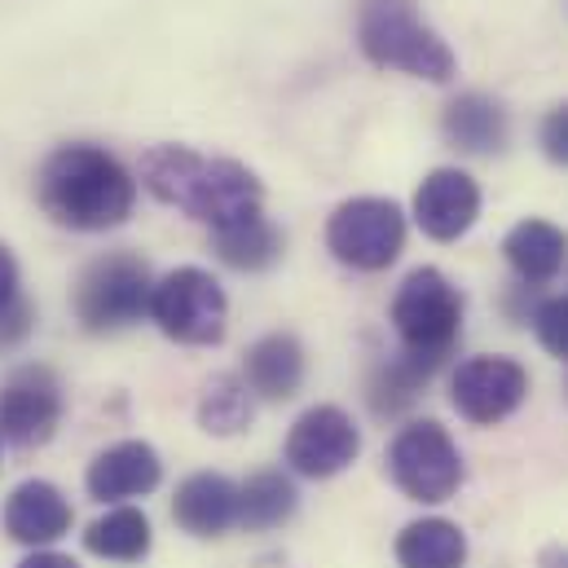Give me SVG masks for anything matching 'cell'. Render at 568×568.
Listing matches in <instances>:
<instances>
[{"label": "cell", "instance_id": "obj_1", "mask_svg": "<svg viewBox=\"0 0 568 568\" xmlns=\"http://www.w3.org/2000/svg\"><path fill=\"white\" fill-rule=\"evenodd\" d=\"M138 176L159 203L185 212L199 225H212V234L243 225V221L261 216V207H265V185L247 163L221 159V154H199L190 145L145 150Z\"/></svg>", "mask_w": 568, "mask_h": 568}, {"label": "cell", "instance_id": "obj_2", "mask_svg": "<svg viewBox=\"0 0 568 568\" xmlns=\"http://www.w3.org/2000/svg\"><path fill=\"white\" fill-rule=\"evenodd\" d=\"M36 203L62 230L102 234L133 216L138 176L102 145H58L36 172Z\"/></svg>", "mask_w": 568, "mask_h": 568}, {"label": "cell", "instance_id": "obj_3", "mask_svg": "<svg viewBox=\"0 0 568 568\" xmlns=\"http://www.w3.org/2000/svg\"><path fill=\"white\" fill-rule=\"evenodd\" d=\"M357 49L384 71H402L427 84H449L458 71L454 49L419 13L415 0H362L357 4Z\"/></svg>", "mask_w": 568, "mask_h": 568}, {"label": "cell", "instance_id": "obj_4", "mask_svg": "<svg viewBox=\"0 0 568 568\" xmlns=\"http://www.w3.org/2000/svg\"><path fill=\"white\" fill-rule=\"evenodd\" d=\"M388 317L402 339V353L436 375L463 339V291L440 270L424 265V270L406 274V283L397 286Z\"/></svg>", "mask_w": 568, "mask_h": 568}, {"label": "cell", "instance_id": "obj_5", "mask_svg": "<svg viewBox=\"0 0 568 568\" xmlns=\"http://www.w3.org/2000/svg\"><path fill=\"white\" fill-rule=\"evenodd\" d=\"M150 265L133 252H106L93 265H84V274L75 278L71 291V308L75 322L93 335H115L138 326L142 317H150Z\"/></svg>", "mask_w": 568, "mask_h": 568}, {"label": "cell", "instance_id": "obj_6", "mask_svg": "<svg viewBox=\"0 0 568 568\" xmlns=\"http://www.w3.org/2000/svg\"><path fill=\"white\" fill-rule=\"evenodd\" d=\"M150 322L176 344L212 348L225 339V326H230L225 286L199 265H181L163 274L150 291Z\"/></svg>", "mask_w": 568, "mask_h": 568}, {"label": "cell", "instance_id": "obj_7", "mask_svg": "<svg viewBox=\"0 0 568 568\" xmlns=\"http://www.w3.org/2000/svg\"><path fill=\"white\" fill-rule=\"evenodd\" d=\"M326 252L357 274H379V270L397 265V256L406 252L402 203L375 199V194L339 203L326 221Z\"/></svg>", "mask_w": 568, "mask_h": 568}, {"label": "cell", "instance_id": "obj_8", "mask_svg": "<svg viewBox=\"0 0 568 568\" xmlns=\"http://www.w3.org/2000/svg\"><path fill=\"white\" fill-rule=\"evenodd\" d=\"M388 476L410 503L436 507L463 489L467 471H463V454H458L454 436L436 419H415L388 445Z\"/></svg>", "mask_w": 568, "mask_h": 568}, {"label": "cell", "instance_id": "obj_9", "mask_svg": "<svg viewBox=\"0 0 568 568\" xmlns=\"http://www.w3.org/2000/svg\"><path fill=\"white\" fill-rule=\"evenodd\" d=\"M67 415V388L58 379V371L27 362L18 371H9V379L0 384V436L18 449H36L44 440H53V432Z\"/></svg>", "mask_w": 568, "mask_h": 568}, {"label": "cell", "instance_id": "obj_10", "mask_svg": "<svg viewBox=\"0 0 568 568\" xmlns=\"http://www.w3.org/2000/svg\"><path fill=\"white\" fill-rule=\"evenodd\" d=\"M525 397H529V371L503 353L467 357L449 379V406L476 427L511 419L525 406Z\"/></svg>", "mask_w": 568, "mask_h": 568}, {"label": "cell", "instance_id": "obj_11", "mask_svg": "<svg viewBox=\"0 0 568 568\" xmlns=\"http://www.w3.org/2000/svg\"><path fill=\"white\" fill-rule=\"evenodd\" d=\"M362 454V427L353 424L348 410L339 406H313L304 410L286 432L283 458L295 476L308 480H331L344 467H353Z\"/></svg>", "mask_w": 568, "mask_h": 568}, {"label": "cell", "instance_id": "obj_12", "mask_svg": "<svg viewBox=\"0 0 568 568\" xmlns=\"http://www.w3.org/2000/svg\"><path fill=\"white\" fill-rule=\"evenodd\" d=\"M480 216V185L463 168H432L415 190V221L432 243H458Z\"/></svg>", "mask_w": 568, "mask_h": 568}, {"label": "cell", "instance_id": "obj_13", "mask_svg": "<svg viewBox=\"0 0 568 568\" xmlns=\"http://www.w3.org/2000/svg\"><path fill=\"white\" fill-rule=\"evenodd\" d=\"M0 525L4 534L18 542V547H53L71 534L75 525V511L67 503V494L49 480H22L9 498H4V511H0Z\"/></svg>", "mask_w": 568, "mask_h": 568}, {"label": "cell", "instance_id": "obj_14", "mask_svg": "<svg viewBox=\"0 0 568 568\" xmlns=\"http://www.w3.org/2000/svg\"><path fill=\"white\" fill-rule=\"evenodd\" d=\"M163 480V458L150 440H120V445H106L89 471H84V485H89V498L98 503H129V498H145L154 494Z\"/></svg>", "mask_w": 568, "mask_h": 568}, {"label": "cell", "instance_id": "obj_15", "mask_svg": "<svg viewBox=\"0 0 568 568\" xmlns=\"http://www.w3.org/2000/svg\"><path fill=\"white\" fill-rule=\"evenodd\" d=\"M172 520L190 538H221L239 525V485L221 471H194L176 485Z\"/></svg>", "mask_w": 568, "mask_h": 568}, {"label": "cell", "instance_id": "obj_16", "mask_svg": "<svg viewBox=\"0 0 568 568\" xmlns=\"http://www.w3.org/2000/svg\"><path fill=\"white\" fill-rule=\"evenodd\" d=\"M304 371H308V357L291 331L261 335L243 357V384L261 402H291L304 388Z\"/></svg>", "mask_w": 568, "mask_h": 568}, {"label": "cell", "instance_id": "obj_17", "mask_svg": "<svg viewBox=\"0 0 568 568\" xmlns=\"http://www.w3.org/2000/svg\"><path fill=\"white\" fill-rule=\"evenodd\" d=\"M445 142L463 154H503L511 142L507 106L489 93H458L440 115Z\"/></svg>", "mask_w": 568, "mask_h": 568}, {"label": "cell", "instance_id": "obj_18", "mask_svg": "<svg viewBox=\"0 0 568 568\" xmlns=\"http://www.w3.org/2000/svg\"><path fill=\"white\" fill-rule=\"evenodd\" d=\"M503 256L525 286H547L551 278H560V270L568 265V239L560 225H551L542 216H529V221L507 230Z\"/></svg>", "mask_w": 568, "mask_h": 568}, {"label": "cell", "instance_id": "obj_19", "mask_svg": "<svg viewBox=\"0 0 568 568\" xmlns=\"http://www.w3.org/2000/svg\"><path fill=\"white\" fill-rule=\"evenodd\" d=\"M150 547H154V529L150 516L138 507H111L84 529V551L111 565H142Z\"/></svg>", "mask_w": 568, "mask_h": 568}, {"label": "cell", "instance_id": "obj_20", "mask_svg": "<svg viewBox=\"0 0 568 568\" xmlns=\"http://www.w3.org/2000/svg\"><path fill=\"white\" fill-rule=\"evenodd\" d=\"M393 551H397L402 568H463L467 565V534L445 516H424L397 534Z\"/></svg>", "mask_w": 568, "mask_h": 568}, {"label": "cell", "instance_id": "obj_21", "mask_svg": "<svg viewBox=\"0 0 568 568\" xmlns=\"http://www.w3.org/2000/svg\"><path fill=\"white\" fill-rule=\"evenodd\" d=\"M212 252L230 265V270H243V274H261V270H274L286 252V234L261 212L243 225H230V230H216L212 234Z\"/></svg>", "mask_w": 568, "mask_h": 568}, {"label": "cell", "instance_id": "obj_22", "mask_svg": "<svg viewBox=\"0 0 568 568\" xmlns=\"http://www.w3.org/2000/svg\"><path fill=\"white\" fill-rule=\"evenodd\" d=\"M295 507H300V494L283 471H256L247 485H239V525L252 534H270L286 525Z\"/></svg>", "mask_w": 568, "mask_h": 568}, {"label": "cell", "instance_id": "obj_23", "mask_svg": "<svg viewBox=\"0 0 568 568\" xmlns=\"http://www.w3.org/2000/svg\"><path fill=\"white\" fill-rule=\"evenodd\" d=\"M256 419L252 393L243 384V375H212L199 393V424L212 436H239Z\"/></svg>", "mask_w": 568, "mask_h": 568}, {"label": "cell", "instance_id": "obj_24", "mask_svg": "<svg viewBox=\"0 0 568 568\" xmlns=\"http://www.w3.org/2000/svg\"><path fill=\"white\" fill-rule=\"evenodd\" d=\"M427 379H432L427 366H419V362L406 357V353H397V357H384V362L375 366L366 397H371L375 415H402L406 406H415V397L427 388Z\"/></svg>", "mask_w": 568, "mask_h": 568}, {"label": "cell", "instance_id": "obj_25", "mask_svg": "<svg viewBox=\"0 0 568 568\" xmlns=\"http://www.w3.org/2000/svg\"><path fill=\"white\" fill-rule=\"evenodd\" d=\"M534 335H538V344H542L551 357L568 362V291L565 295L542 300V304L534 308Z\"/></svg>", "mask_w": 568, "mask_h": 568}, {"label": "cell", "instance_id": "obj_26", "mask_svg": "<svg viewBox=\"0 0 568 568\" xmlns=\"http://www.w3.org/2000/svg\"><path fill=\"white\" fill-rule=\"evenodd\" d=\"M538 145H542V154H547L556 168H568V102L547 111V120H542V129H538Z\"/></svg>", "mask_w": 568, "mask_h": 568}, {"label": "cell", "instance_id": "obj_27", "mask_svg": "<svg viewBox=\"0 0 568 568\" xmlns=\"http://www.w3.org/2000/svg\"><path fill=\"white\" fill-rule=\"evenodd\" d=\"M31 322H36V308L27 295H18L9 308H0V348H13L31 335Z\"/></svg>", "mask_w": 568, "mask_h": 568}, {"label": "cell", "instance_id": "obj_28", "mask_svg": "<svg viewBox=\"0 0 568 568\" xmlns=\"http://www.w3.org/2000/svg\"><path fill=\"white\" fill-rule=\"evenodd\" d=\"M18 295H22V291H18V261H13V252L0 243V308H9Z\"/></svg>", "mask_w": 568, "mask_h": 568}, {"label": "cell", "instance_id": "obj_29", "mask_svg": "<svg viewBox=\"0 0 568 568\" xmlns=\"http://www.w3.org/2000/svg\"><path fill=\"white\" fill-rule=\"evenodd\" d=\"M18 568H80L71 556H62V551H36V556H27Z\"/></svg>", "mask_w": 568, "mask_h": 568}, {"label": "cell", "instance_id": "obj_30", "mask_svg": "<svg viewBox=\"0 0 568 568\" xmlns=\"http://www.w3.org/2000/svg\"><path fill=\"white\" fill-rule=\"evenodd\" d=\"M538 568H568V547H547L538 556Z\"/></svg>", "mask_w": 568, "mask_h": 568}, {"label": "cell", "instance_id": "obj_31", "mask_svg": "<svg viewBox=\"0 0 568 568\" xmlns=\"http://www.w3.org/2000/svg\"><path fill=\"white\" fill-rule=\"evenodd\" d=\"M565 393H568V384H565Z\"/></svg>", "mask_w": 568, "mask_h": 568}]
</instances>
